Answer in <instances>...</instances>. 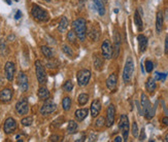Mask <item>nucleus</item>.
I'll use <instances>...</instances> for the list:
<instances>
[{
    "mask_svg": "<svg viewBox=\"0 0 168 142\" xmlns=\"http://www.w3.org/2000/svg\"><path fill=\"white\" fill-rule=\"evenodd\" d=\"M120 47H121V39L119 36V33H115V41H114V56L115 58H117L119 54H120Z\"/></svg>",
    "mask_w": 168,
    "mask_h": 142,
    "instance_id": "nucleus-20",
    "label": "nucleus"
},
{
    "mask_svg": "<svg viewBox=\"0 0 168 142\" xmlns=\"http://www.w3.org/2000/svg\"><path fill=\"white\" fill-rule=\"evenodd\" d=\"M91 78V71L88 69H83L80 70L76 74V79H77V84L81 87H85L89 84Z\"/></svg>",
    "mask_w": 168,
    "mask_h": 142,
    "instance_id": "nucleus-6",
    "label": "nucleus"
},
{
    "mask_svg": "<svg viewBox=\"0 0 168 142\" xmlns=\"http://www.w3.org/2000/svg\"><path fill=\"white\" fill-rule=\"evenodd\" d=\"M138 40V47H139L140 53H144L148 47V38L143 34H139L137 36Z\"/></svg>",
    "mask_w": 168,
    "mask_h": 142,
    "instance_id": "nucleus-18",
    "label": "nucleus"
},
{
    "mask_svg": "<svg viewBox=\"0 0 168 142\" xmlns=\"http://www.w3.org/2000/svg\"><path fill=\"white\" fill-rule=\"evenodd\" d=\"M163 22H164L163 13L160 10V12L157 13V17H156V31H157V33H161L162 29H163Z\"/></svg>",
    "mask_w": 168,
    "mask_h": 142,
    "instance_id": "nucleus-19",
    "label": "nucleus"
},
{
    "mask_svg": "<svg viewBox=\"0 0 168 142\" xmlns=\"http://www.w3.org/2000/svg\"><path fill=\"white\" fill-rule=\"evenodd\" d=\"M153 69H154V64H153V62L150 61V60H148V61H145V70H147V72H152Z\"/></svg>",
    "mask_w": 168,
    "mask_h": 142,
    "instance_id": "nucleus-39",
    "label": "nucleus"
},
{
    "mask_svg": "<svg viewBox=\"0 0 168 142\" xmlns=\"http://www.w3.org/2000/svg\"><path fill=\"white\" fill-rule=\"evenodd\" d=\"M76 38H77V36H76V32H74L73 30H71V31H69L68 33H67V40H68L69 42L76 43Z\"/></svg>",
    "mask_w": 168,
    "mask_h": 142,
    "instance_id": "nucleus-34",
    "label": "nucleus"
},
{
    "mask_svg": "<svg viewBox=\"0 0 168 142\" xmlns=\"http://www.w3.org/2000/svg\"><path fill=\"white\" fill-rule=\"evenodd\" d=\"M14 72H16V66L13 62H6V64L4 66V73L5 77L8 81H13Z\"/></svg>",
    "mask_w": 168,
    "mask_h": 142,
    "instance_id": "nucleus-13",
    "label": "nucleus"
},
{
    "mask_svg": "<svg viewBox=\"0 0 168 142\" xmlns=\"http://www.w3.org/2000/svg\"><path fill=\"white\" fill-rule=\"evenodd\" d=\"M77 130V124L74 121H69L68 122V126H67V131H68L69 134H73L76 133Z\"/></svg>",
    "mask_w": 168,
    "mask_h": 142,
    "instance_id": "nucleus-31",
    "label": "nucleus"
},
{
    "mask_svg": "<svg viewBox=\"0 0 168 142\" xmlns=\"http://www.w3.org/2000/svg\"><path fill=\"white\" fill-rule=\"evenodd\" d=\"M74 115H76V121H78V122L84 121V119L87 117V115H88V109H87V108H80V109H77Z\"/></svg>",
    "mask_w": 168,
    "mask_h": 142,
    "instance_id": "nucleus-22",
    "label": "nucleus"
},
{
    "mask_svg": "<svg viewBox=\"0 0 168 142\" xmlns=\"http://www.w3.org/2000/svg\"><path fill=\"white\" fill-rule=\"evenodd\" d=\"M162 124L165 125V126H168V117H165L162 118Z\"/></svg>",
    "mask_w": 168,
    "mask_h": 142,
    "instance_id": "nucleus-46",
    "label": "nucleus"
},
{
    "mask_svg": "<svg viewBox=\"0 0 168 142\" xmlns=\"http://www.w3.org/2000/svg\"><path fill=\"white\" fill-rule=\"evenodd\" d=\"M134 23H135L137 29L139 30V31H141L143 30V20H141V16L139 14V13L135 12V14H134Z\"/></svg>",
    "mask_w": 168,
    "mask_h": 142,
    "instance_id": "nucleus-28",
    "label": "nucleus"
},
{
    "mask_svg": "<svg viewBox=\"0 0 168 142\" xmlns=\"http://www.w3.org/2000/svg\"><path fill=\"white\" fill-rule=\"evenodd\" d=\"M95 125H96L97 128H102V127H104V125H105V122H104V117H100L97 118Z\"/></svg>",
    "mask_w": 168,
    "mask_h": 142,
    "instance_id": "nucleus-40",
    "label": "nucleus"
},
{
    "mask_svg": "<svg viewBox=\"0 0 168 142\" xmlns=\"http://www.w3.org/2000/svg\"><path fill=\"white\" fill-rule=\"evenodd\" d=\"M141 108H143V113L147 119H151L155 115V109L153 108L150 100L144 93L141 94Z\"/></svg>",
    "mask_w": 168,
    "mask_h": 142,
    "instance_id": "nucleus-2",
    "label": "nucleus"
},
{
    "mask_svg": "<svg viewBox=\"0 0 168 142\" xmlns=\"http://www.w3.org/2000/svg\"><path fill=\"white\" fill-rule=\"evenodd\" d=\"M16 111L18 112V114L20 115H24V114H27L28 111H29V104H28V101L27 99H21L20 101H18L17 104H16Z\"/></svg>",
    "mask_w": 168,
    "mask_h": 142,
    "instance_id": "nucleus-11",
    "label": "nucleus"
},
{
    "mask_svg": "<svg viewBox=\"0 0 168 142\" xmlns=\"http://www.w3.org/2000/svg\"><path fill=\"white\" fill-rule=\"evenodd\" d=\"M115 107L114 104H110L108 105L107 109H106V122H105V126L107 128H109L114 125L115 123Z\"/></svg>",
    "mask_w": 168,
    "mask_h": 142,
    "instance_id": "nucleus-9",
    "label": "nucleus"
},
{
    "mask_svg": "<svg viewBox=\"0 0 168 142\" xmlns=\"http://www.w3.org/2000/svg\"><path fill=\"white\" fill-rule=\"evenodd\" d=\"M17 81H18V85L22 92H26L28 91L29 89V83H28V77L24 72H21L18 74L17 77Z\"/></svg>",
    "mask_w": 168,
    "mask_h": 142,
    "instance_id": "nucleus-10",
    "label": "nucleus"
},
{
    "mask_svg": "<svg viewBox=\"0 0 168 142\" xmlns=\"http://www.w3.org/2000/svg\"><path fill=\"white\" fill-rule=\"evenodd\" d=\"M134 72V62L131 57H128L126 60L124 70H123V80L124 83H129L131 80Z\"/></svg>",
    "mask_w": 168,
    "mask_h": 142,
    "instance_id": "nucleus-4",
    "label": "nucleus"
},
{
    "mask_svg": "<svg viewBox=\"0 0 168 142\" xmlns=\"http://www.w3.org/2000/svg\"><path fill=\"white\" fill-rule=\"evenodd\" d=\"M118 85V75L115 73H111L106 78V87L109 91H115Z\"/></svg>",
    "mask_w": 168,
    "mask_h": 142,
    "instance_id": "nucleus-15",
    "label": "nucleus"
},
{
    "mask_svg": "<svg viewBox=\"0 0 168 142\" xmlns=\"http://www.w3.org/2000/svg\"><path fill=\"white\" fill-rule=\"evenodd\" d=\"M68 20H67L66 17H62L60 22H59V25H58V31L60 33L65 32L67 28H68Z\"/></svg>",
    "mask_w": 168,
    "mask_h": 142,
    "instance_id": "nucleus-27",
    "label": "nucleus"
},
{
    "mask_svg": "<svg viewBox=\"0 0 168 142\" xmlns=\"http://www.w3.org/2000/svg\"><path fill=\"white\" fill-rule=\"evenodd\" d=\"M101 53H102V57L106 60L111 59L114 55V48L111 46V43L108 39H105L101 44Z\"/></svg>",
    "mask_w": 168,
    "mask_h": 142,
    "instance_id": "nucleus-8",
    "label": "nucleus"
},
{
    "mask_svg": "<svg viewBox=\"0 0 168 142\" xmlns=\"http://www.w3.org/2000/svg\"><path fill=\"white\" fill-rule=\"evenodd\" d=\"M103 58V57H102ZM98 55H94V58H93V64H94V68L96 70H102L103 68V59Z\"/></svg>",
    "mask_w": 168,
    "mask_h": 142,
    "instance_id": "nucleus-23",
    "label": "nucleus"
},
{
    "mask_svg": "<svg viewBox=\"0 0 168 142\" xmlns=\"http://www.w3.org/2000/svg\"><path fill=\"white\" fill-rule=\"evenodd\" d=\"M138 126H137V124L136 123H133L132 124V135H133V137H137L138 136Z\"/></svg>",
    "mask_w": 168,
    "mask_h": 142,
    "instance_id": "nucleus-41",
    "label": "nucleus"
},
{
    "mask_svg": "<svg viewBox=\"0 0 168 142\" xmlns=\"http://www.w3.org/2000/svg\"><path fill=\"white\" fill-rule=\"evenodd\" d=\"M123 140H124V139H123V137H121V136H117V137H115V139H114L115 142H122Z\"/></svg>",
    "mask_w": 168,
    "mask_h": 142,
    "instance_id": "nucleus-45",
    "label": "nucleus"
},
{
    "mask_svg": "<svg viewBox=\"0 0 168 142\" xmlns=\"http://www.w3.org/2000/svg\"><path fill=\"white\" fill-rule=\"evenodd\" d=\"M21 17H22V13L20 12V10H17L16 14H14V19H16V20H19Z\"/></svg>",
    "mask_w": 168,
    "mask_h": 142,
    "instance_id": "nucleus-44",
    "label": "nucleus"
},
{
    "mask_svg": "<svg viewBox=\"0 0 168 142\" xmlns=\"http://www.w3.org/2000/svg\"><path fill=\"white\" fill-rule=\"evenodd\" d=\"M32 123H33V117H26L24 118H22V121H21V124L25 127L31 126Z\"/></svg>",
    "mask_w": 168,
    "mask_h": 142,
    "instance_id": "nucleus-35",
    "label": "nucleus"
},
{
    "mask_svg": "<svg viewBox=\"0 0 168 142\" xmlns=\"http://www.w3.org/2000/svg\"><path fill=\"white\" fill-rule=\"evenodd\" d=\"M17 129V122L16 119L13 117H8L5 119L4 126H3V130H4L5 134H12L14 130Z\"/></svg>",
    "mask_w": 168,
    "mask_h": 142,
    "instance_id": "nucleus-14",
    "label": "nucleus"
},
{
    "mask_svg": "<svg viewBox=\"0 0 168 142\" xmlns=\"http://www.w3.org/2000/svg\"><path fill=\"white\" fill-rule=\"evenodd\" d=\"M37 95H38V98L47 101L50 98V92L46 87H40L38 89V92H37Z\"/></svg>",
    "mask_w": 168,
    "mask_h": 142,
    "instance_id": "nucleus-24",
    "label": "nucleus"
},
{
    "mask_svg": "<svg viewBox=\"0 0 168 142\" xmlns=\"http://www.w3.org/2000/svg\"><path fill=\"white\" fill-rule=\"evenodd\" d=\"M35 72H36V77L37 80L40 85H43L47 83V74H46V70H44V67L42 64V62L39 60L35 61Z\"/></svg>",
    "mask_w": 168,
    "mask_h": 142,
    "instance_id": "nucleus-7",
    "label": "nucleus"
},
{
    "mask_svg": "<svg viewBox=\"0 0 168 142\" xmlns=\"http://www.w3.org/2000/svg\"><path fill=\"white\" fill-rule=\"evenodd\" d=\"M16 1H19V0H16Z\"/></svg>",
    "mask_w": 168,
    "mask_h": 142,
    "instance_id": "nucleus-53",
    "label": "nucleus"
},
{
    "mask_svg": "<svg viewBox=\"0 0 168 142\" xmlns=\"http://www.w3.org/2000/svg\"><path fill=\"white\" fill-rule=\"evenodd\" d=\"M40 50H42V53L46 58H48V59L53 58V51H52V48H50L47 46H42L40 47Z\"/></svg>",
    "mask_w": 168,
    "mask_h": 142,
    "instance_id": "nucleus-29",
    "label": "nucleus"
},
{
    "mask_svg": "<svg viewBox=\"0 0 168 142\" xmlns=\"http://www.w3.org/2000/svg\"><path fill=\"white\" fill-rule=\"evenodd\" d=\"M62 107L65 111L70 109V107H71V99H70L69 97H65V98L62 100Z\"/></svg>",
    "mask_w": 168,
    "mask_h": 142,
    "instance_id": "nucleus-32",
    "label": "nucleus"
},
{
    "mask_svg": "<svg viewBox=\"0 0 168 142\" xmlns=\"http://www.w3.org/2000/svg\"><path fill=\"white\" fill-rule=\"evenodd\" d=\"M1 85H2V79L0 78V87H1Z\"/></svg>",
    "mask_w": 168,
    "mask_h": 142,
    "instance_id": "nucleus-51",
    "label": "nucleus"
},
{
    "mask_svg": "<svg viewBox=\"0 0 168 142\" xmlns=\"http://www.w3.org/2000/svg\"><path fill=\"white\" fill-rule=\"evenodd\" d=\"M93 2H94V5L98 14L100 16H104V14H105V7H104L103 0H93Z\"/></svg>",
    "mask_w": 168,
    "mask_h": 142,
    "instance_id": "nucleus-25",
    "label": "nucleus"
},
{
    "mask_svg": "<svg viewBox=\"0 0 168 142\" xmlns=\"http://www.w3.org/2000/svg\"><path fill=\"white\" fill-rule=\"evenodd\" d=\"M164 141H165V142H168V134H166V136L164 137Z\"/></svg>",
    "mask_w": 168,
    "mask_h": 142,
    "instance_id": "nucleus-49",
    "label": "nucleus"
},
{
    "mask_svg": "<svg viewBox=\"0 0 168 142\" xmlns=\"http://www.w3.org/2000/svg\"><path fill=\"white\" fill-rule=\"evenodd\" d=\"M90 110H91V115L93 117H98L99 113H100V110H101V102H100L98 99L94 100L91 104V109Z\"/></svg>",
    "mask_w": 168,
    "mask_h": 142,
    "instance_id": "nucleus-17",
    "label": "nucleus"
},
{
    "mask_svg": "<svg viewBox=\"0 0 168 142\" xmlns=\"http://www.w3.org/2000/svg\"><path fill=\"white\" fill-rule=\"evenodd\" d=\"M96 137H97V136L94 135V134H91V135L88 137V140H89V141H96Z\"/></svg>",
    "mask_w": 168,
    "mask_h": 142,
    "instance_id": "nucleus-43",
    "label": "nucleus"
},
{
    "mask_svg": "<svg viewBox=\"0 0 168 142\" xmlns=\"http://www.w3.org/2000/svg\"><path fill=\"white\" fill-rule=\"evenodd\" d=\"M73 89V84L71 80H66L65 84L63 85V90L66 92H71Z\"/></svg>",
    "mask_w": 168,
    "mask_h": 142,
    "instance_id": "nucleus-36",
    "label": "nucleus"
},
{
    "mask_svg": "<svg viewBox=\"0 0 168 142\" xmlns=\"http://www.w3.org/2000/svg\"><path fill=\"white\" fill-rule=\"evenodd\" d=\"M156 79L155 78H148L147 83H145V89H147V91L148 93H154L155 90H156Z\"/></svg>",
    "mask_w": 168,
    "mask_h": 142,
    "instance_id": "nucleus-26",
    "label": "nucleus"
},
{
    "mask_svg": "<svg viewBox=\"0 0 168 142\" xmlns=\"http://www.w3.org/2000/svg\"><path fill=\"white\" fill-rule=\"evenodd\" d=\"M57 109V105L52 102V101H47V102L43 103V105L40 108V113L42 115H48V114H51L56 111Z\"/></svg>",
    "mask_w": 168,
    "mask_h": 142,
    "instance_id": "nucleus-12",
    "label": "nucleus"
},
{
    "mask_svg": "<svg viewBox=\"0 0 168 142\" xmlns=\"http://www.w3.org/2000/svg\"><path fill=\"white\" fill-rule=\"evenodd\" d=\"M8 53V50H7V46L5 40L1 38L0 39V55L1 56H6Z\"/></svg>",
    "mask_w": 168,
    "mask_h": 142,
    "instance_id": "nucleus-30",
    "label": "nucleus"
},
{
    "mask_svg": "<svg viewBox=\"0 0 168 142\" xmlns=\"http://www.w3.org/2000/svg\"><path fill=\"white\" fill-rule=\"evenodd\" d=\"M13 98V91L8 88L0 91V101L1 102H9Z\"/></svg>",
    "mask_w": 168,
    "mask_h": 142,
    "instance_id": "nucleus-16",
    "label": "nucleus"
},
{
    "mask_svg": "<svg viewBox=\"0 0 168 142\" xmlns=\"http://www.w3.org/2000/svg\"><path fill=\"white\" fill-rule=\"evenodd\" d=\"M59 139H60V137L59 136H51L52 141H59Z\"/></svg>",
    "mask_w": 168,
    "mask_h": 142,
    "instance_id": "nucleus-47",
    "label": "nucleus"
},
{
    "mask_svg": "<svg viewBox=\"0 0 168 142\" xmlns=\"http://www.w3.org/2000/svg\"><path fill=\"white\" fill-rule=\"evenodd\" d=\"M62 51L64 52L67 56H69L70 58L73 56V52L71 50V47H69L68 46H66V44H63V46H62Z\"/></svg>",
    "mask_w": 168,
    "mask_h": 142,
    "instance_id": "nucleus-37",
    "label": "nucleus"
},
{
    "mask_svg": "<svg viewBox=\"0 0 168 142\" xmlns=\"http://www.w3.org/2000/svg\"><path fill=\"white\" fill-rule=\"evenodd\" d=\"M5 1H6L7 4H12V1H10V0H5Z\"/></svg>",
    "mask_w": 168,
    "mask_h": 142,
    "instance_id": "nucleus-50",
    "label": "nucleus"
},
{
    "mask_svg": "<svg viewBox=\"0 0 168 142\" xmlns=\"http://www.w3.org/2000/svg\"><path fill=\"white\" fill-rule=\"evenodd\" d=\"M144 139H145V132H144V130L143 129V130H141V135L139 136V140L143 141Z\"/></svg>",
    "mask_w": 168,
    "mask_h": 142,
    "instance_id": "nucleus-42",
    "label": "nucleus"
},
{
    "mask_svg": "<svg viewBox=\"0 0 168 142\" xmlns=\"http://www.w3.org/2000/svg\"><path fill=\"white\" fill-rule=\"evenodd\" d=\"M119 128H120L123 139L124 141L128 140V135H129V118L126 114H122L119 121Z\"/></svg>",
    "mask_w": 168,
    "mask_h": 142,
    "instance_id": "nucleus-5",
    "label": "nucleus"
},
{
    "mask_svg": "<svg viewBox=\"0 0 168 142\" xmlns=\"http://www.w3.org/2000/svg\"><path fill=\"white\" fill-rule=\"evenodd\" d=\"M31 14L33 19L36 20L37 22H47L48 21V18H50L47 10H44L37 4H33L31 8Z\"/></svg>",
    "mask_w": 168,
    "mask_h": 142,
    "instance_id": "nucleus-3",
    "label": "nucleus"
},
{
    "mask_svg": "<svg viewBox=\"0 0 168 142\" xmlns=\"http://www.w3.org/2000/svg\"><path fill=\"white\" fill-rule=\"evenodd\" d=\"M96 27H97V25L96 26L93 25L91 27V29H90V31H89V34H88V36L90 37L93 41H97V40L99 39V37H100V32H99L100 30H99V28L96 30Z\"/></svg>",
    "mask_w": 168,
    "mask_h": 142,
    "instance_id": "nucleus-21",
    "label": "nucleus"
},
{
    "mask_svg": "<svg viewBox=\"0 0 168 142\" xmlns=\"http://www.w3.org/2000/svg\"><path fill=\"white\" fill-rule=\"evenodd\" d=\"M167 77V73H161V72H155V79L156 80H162L164 81Z\"/></svg>",
    "mask_w": 168,
    "mask_h": 142,
    "instance_id": "nucleus-38",
    "label": "nucleus"
},
{
    "mask_svg": "<svg viewBox=\"0 0 168 142\" xmlns=\"http://www.w3.org/2000/svg\"><path fill=\"white\" fill-rule=\"evenodd\" d=\"M44 1H47V2H50V1H51V0H44Z\"/></svg>",
    "mask_w": 168,
    "mask_h": 142,
    "instance_id": "nucleus-52",
    "label": "nucleus"
},
{
    "mask_svg": "<svg viewBox=\"0 0 168 142\" xmlns=\"http://www.w3.org/2000/svg\"><path fill=\"white\" fill-rule=\"evenodd\" d=\"M168 51V35L166 36V39H165V52Z\"/></svg>",
    "mask_w": 168,
    "mask_h": 142,
    "instance_id": "nucleus-48",
    "label": "nucleus"
},
{
    "mask_svg": "<svg viewBox=\"0 0 168 142\" xmlns=\"http://www.w3.org/2000/svg\"><path fill=\"white\" fill-rule=\"evenodd\" d=\"M88 100H89V96L87 94H81L80 96H78V98H77V102L80 105H85L86 103L88 102Z\"/></svg>",
    "mask_w": 168,
    "mask_h": 142,
    "instance_id": "nucleus-33",
    "label": "nucleus"
},
{
    "mask_svg": "<svg viewBox=\"0 0 168 142\" xmlns=\"http://www.w3.org/2000/svg\"><path fill=\"white\" fill-rule=\"evenodd\" d=\"M73 31L76 32L77 38L84 41L87 37V21L83 18H78L72 23Z\"/></svg>",
    "mask_w": 168,
    "mask_h": 142,
    "instance_id": "nucleus-1",
    "label": "nucleus"
}]
</instances>
